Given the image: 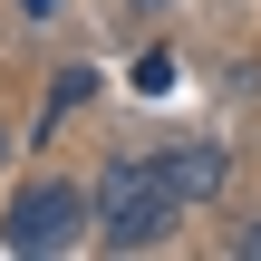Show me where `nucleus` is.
Masks as SVG:
<instances>
[{"label": "nucleus", "instance_id": "nucleus-2", "mask_svg": "<svg viewBox=\"0 0 261 261\" xmlns=\"http://www.w3.org/2000/svg\"><path fill=\"white\" fill-rule=\"evenodd\" d=\"M68 242H77V194L68 184H19L10 223H0V252H68Z\"/></svg>", "mask_w": 261, "mask_h": 261}, {"label": "nucleus", "instance_id": "nucleus-3", "mask_svg": "<svg viewBox=\"0 0 261 261\" xmlns=\"http://www.w3.org/2000/svg\"><path fill=\"white\" fill-rule=\"evenodd\" d=\"M242 261H261V223H252V232H242Z\"/></svg>", "mask_w": 261, "mask_h": 261}, {"label": "nucleus", "instance_id": "nucleus-4", "mask_svg": "<svg viewBox=\"0 0 261 261\" xmlns=\"http://www.w3.org/2000/svg\"><path fill=\"white\" fill-rule=\"evenodd\" d=\"M19 10H29V19H48V10H58V0H19Z\"/></svg>", "mask_w": 261, "mask_h": 261}, {"label": "nucleus", "instance_id": "nucleus-1", "mask_svg": "<svg viewBox=\"0 0 261 261\" xmlns=\"http://www.w3.org/2000/svg\"><path fill=\"white\" fill-rule=\"evenodd\" d=\"M184 203H194V184H184L174 145H155V155H116V165L97 174V232H107V252H155V242L174 232Z\"/></svg>", "mask_w": 261, "mask_h": 261}]
</instances>
